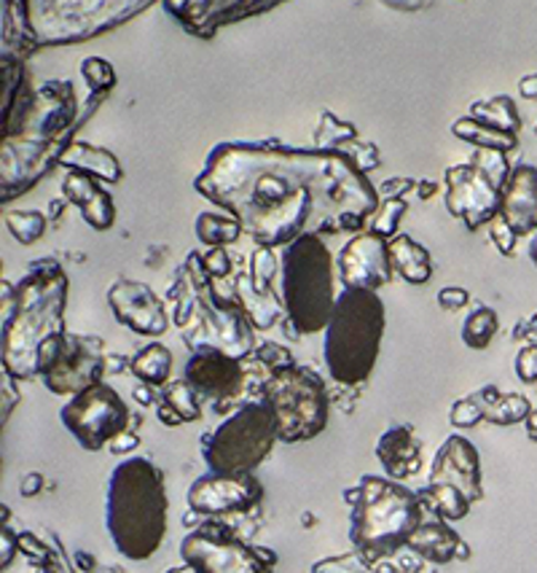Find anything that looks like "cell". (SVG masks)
Returning <instances> with one entry per match:
<instances>
[{
	"instance_id": "6da1fadb",
	"label": "cell",
	"mask_w": 537,
	"mask_h": 573,
	"mask_svg": "<svg viewBox=\"0 0 537 573\" xmlns=\"http://www.w3.org/2000/svg\"><path fill=\"white\" fill-rule=\"evenodd\" d=\"M194 189L272 251L306 234H361L382 205L379 189L344 151L291 149L277 140L219 143Z\"/></svg>"
},
{
	"instance_id": "7a4b0ae2",
	"label": "cell",
	"mask_w": 537,
	"mask_h": 573,
	"mask_svg": "<svg viewBox=\"0 0 537 573\" xmlns=\"http://www.w3.org/2000/svg\"><path fill=\"white\" fill-rule=\"evenodd\" d=\"M3 372L14 380L38 374V350L65 331L68 275L54 257L28 264V275L11 285L3 280Z\"/></svg>"
},
{
	"instance_id": "3957f363",
	"label": "cell",
	"mask_w": 537,
	"mask_h": 573,
	"mask_svg": "<svg viewBox=\"0 0 537 573\" xmlns=\"http://www.w3.org/2000/svg\"><path fill=\"white\" fill-rule=\"evenodd\" d=\"M100 100L94 94L92 105L79 117V98L70 81H49L38 89L33 111L19 135L3 140V202L33 187L51 164H60V157L73 145V132Z\"/></svg>"
},
{
	"instance_id": "277c9868",
	"label": "cell",
	"mask_w": 537,
	"mask_h": 573,
	"mask_svg": "<svg viewBox=\"0 0 537 573\" xmlns=\"http://www.w3.org/2000/svg\"><path fill=\"white\" fill-rule=\"evenodd\" d=\"M170 299H175L172 318L191 353L221 350L236 361H247L259 348L251 315L234 294L226 296L215 289V280L204 272L200 251H191L178 270Z\"/></svg>"
},
{
	"instance_id": "5b68a950",
	"label": "cell",
	"mask_w": 537,
	"mask_h": 573,
	"mask_svg": "<svg viewBox=\"0 0 537 573\" xmlns=\"http://www.w3.org/2000/svg\"><path fill=\"white\" fill-rule=\"evenodd\" d=\"M168 487L162 469L149 458H126L111 471L105 495V527L126 560L153 557L168 536Z\"/></svg>"
},
{
	"instance_id": "8992f818",
	"label": "cell",
	"mask_w": 537,
	"mask_h": 573,
	"mask_svg": "<svg viewBox=\"0 0 537 573\" xmlns=\"http://www.w3.org/2000/svg\"><path fill=\"white\" fill-rule=\"evenodd\" d=\"M344 499L353 506L349 541L368 563H379L408 546V539L425 522L419 495L389 476H361V482L349 487Z\"/></svg>"
},
{
	"instance_id": "52a82bcc",
	"label": "cell",
	"mask_w": 537,
	"mask_h": 573,
	"mask_svg": "<svg viewBox=\"0 0 537 573\" xmlns=\"http://www.w3.org/2000/svg\"><path fill=\"white\" fill-rule=\"evenodd\" d=\"M385 336V302L376 291L342 289L325 329L323 359L338 385H363L374 372Z\"/></svg>"
},
{
	"instance_id": "ba28073f",
	"label": "cell",
	"mask_w": 537,
	"mask_h": 573,
	"mask_svg": "<svg viewBox=\"0 0 537 573\" xmlns=\"http://www.w3.org/2000/svg\"><path fill=\"white\" fill-rule=\"evenodd\" d=\"M334 253L317 234H306L280 253V294L291 323L304 334H317L336 308Z\"/></svg>"
},
{
	"instance_id": "9c48e42d",
	"label": "cell",
	"mask_w": 537,
	"mask_h": 573,
	"mask_svg": "<svg viewBox=\"0 0 537 573\" xmlns=\"http://www.w3.org/2000/svg\"><path fill=\"white\" fill-rule=\"evenodd\" d=\"M261 401L272 410L277 436L285 444L315 439L325 431L331 396L325 380L312 366L293 364L261 382Z\"/></svg>"
},
{
	"instance_id": "30bf717a",
	"label": "cell",
	"mask_w": 537,
	"mask_h": 573,
	"mask_svg": "<svg viewBox=\"0 0 537 573\" xmlns=\"http://www.w3.org/2000/svg\"><path fill=\"white\" fill-rule=\"evenodd\" d=\"M151 3H124V0H70V3H51V0H30L22 3L24 22L38 47H70V43L89 41V38L108 33L132 17L143 14Z\"/></svg>"
},
{
	"instance_id": "8fae6325",
	"label": "cell",
	"mask_w": 537,
	"mask_h": 573,
	"mask_svg": "<svg viewBox=\"0 0 537 573\" xmlns=\"http://www.w3.org/2000/svg\"><path fill=\"white\" fill-rule=\"evenodd\" d=\"M280 442L277 423L264 401H247L215 431L202 436L210 474H253Z\"/></svg>"
},
{
	"instance_id": "7c38bea8",
	"label": "cell",
	"mask_w": 537,
	"mask_h": 573,
	"mask_svg": "<svg viewBox=\"0 0 537 573\" xmlns=\"http://www.w3.org/2000/svg\"><path fill=\"white\" fill-rule=\"evenodd\" d=\"M105 359V342L100 336L62 331L38 350V378L54 396L73 399L102 382L108 374Z\"/></svg>"
},
{
	"instance_id": "4fadbf2b",
	"label": "cell",
	"mask_w": 537,
	"mask_h": 573,
	"mask_svg": "<svg viewBox=\"0 0 537 573\" xmlns=\"http://www.w3.org/2000/svg\"><path fill=\"white\" fill-rule=\"evenodd\" d=\"M181 557L196 573H274L277 555L247 544L223 520H204L181 541Z\"/></svg>"
},
{
	"instance_id": "5bb4252c",
	"label": "cell",
	"mask_w": 537,
	"mask_h": 573,
	"mask_svg": "<svg viewBox=\"0 0 537 573\" xmlns=\"http://www.w3.org/2000/svg\"><path fill=\"white\" fill-rule=\"evenodd\" d=\"M60 420L81 448L98 452L130 431V406L119 396L116 388L98 382L70 399L60 410Z\"/></svg>"
},
{
	"instance_id": "9a60e30c",
	"label": "cell",
	"mask_w": 537,
	"mask_h": 573,
	"mask_svg": "<svg viewBox=\"0 0 537 573\" xmlns=\"http://www.w3.org/2000/svg\"><path fill=\"white\" fill-rule=\"evenodd\" d=\"M444 205L457 221H463L468 232H478L500 215L503 191L487 181V175L476 164L463 162L446 170L444 178Z\"/></svg>"
},
{
	"instance_id": "2e32d148",
	"label": "cell",
	"mask_w": 537,
	"mask_h": 573,
	"mask_svg": "<svg viewBox=\"0 0 537 573\" xmlns=\"http://www.w3.org/2000/svg\"><path fill=\"white\" fill-rule=\"evenodd\" d=\"M185 501L200 517L223 520L253 512L264 501V485L253 474H204L189 487Z\"/></svg>"
},
{
	"instance_id": "e0dca14e",
	"label": "cell",
	"mask_w": 537,
	"mask_h": 573,
	"mask_svg": "<svg viewBox=\"0 0 537 573\" xmlns=\"http://www.w3.org/2000/svg\"><path fill=\"white\" fill-rule=\"evenodd\" d=\"M277 272L280 257H274L272 248L255 245L247 272L234 280V299L251 315L253 329H272L287 318L283 294L274 291Z\"/></svg>"
},
{
	"instance_id": "ac0fdd59",
	"label": "cell",
	"mask_w": 537,
	"mask_h": 573,
	"mask_svg": "<svg viewBox=\"0 0 537 573\" xmlns=\"http://www.w3.org/2000/svg\"><path fill=\"white\" fill-rule=\"evenodd\" d=\"M183 380L202 401H213L215 412H226L247 388V366L221 350H196L185 361Z\"/></svg>"
},
{
	"instance_id": "d6986e66",
	"label": "cell",
	"mask_w": 537,
	"mask_h": 573,
	"mask_svg": "<svg viewBox=\"0 0 537 573\" xmlns=\"http://www.w3.org/2000/svg\"><path fill=\"white\" fill-rule=\"evenodd\" d=\"M393 259H389V240L376 238L371 232L355 234L344 243L336 257V278L344 289L379 291L393 280Z\"/></svg>"
},
{
	"instance_id": "ffe728a7",
	"label": "cell",
	"mask_w": 537,
	"mask_h": 573,
	"mask_svg": "<svg viewBox=\"0 0 537 573\" xmlns=\"http://www.w3.org/2000/svg\"><path fill=\"white\" fill-rule=\"evenodd\" d=\"M108 308L119 323L140 336H162L170 326L162 299L138 280H116L108 289Z\"/></svg>"
},
{
	"instance_id": "44dd1931",
	"label": "cell",
	"mask_w": 537,
	"mask_h": 573,
	"mask_svg": "<svg viewBox=\"0 0 537 573\" xmlns=\"http://www.w3.org/2000/svg\"><path fill=\"white\" fill-rule=\"evenodd\" d=\"M427 485H446L459 490L470 504L484 499V474H482V455L465 436L454 434L440 444V450L433 458L430 482Z\"/></svg>"
},
{
	"instance_id": "7402d4cb",
	"label": "cell",
	"mask_w": 537,
	"mask_h": 573,
	"mask_svg": "<svg viewBox=\"0 0 537 573\" xmlns=\"http://www.w3.org/2000/svg\"><path fill=\"white\" fill-rule=\"evenodd\" d=\"M277 3H255V0H219V3H164V11L178 19L181 28L194 33L196 38H213L221 24L240 22V19L264 14Z\"/></svg>"
},
{
	"instance_id": "603a6c76",
	"label": "cell",
	"mask_w": 537,
	"mask_h": 573,
	"mask_svg": "<svg viewBox=\"0 0 537 573\" xmlns=\"http://www.w3.org/2000/svg\"><path fill=\"white\" fill-rule=\"evenodd\" d=\"M500 215L514 227V232H537V168L535 164H516L508 187L503 191Z\"/></svg>"
},
{
	"instance_id": "cb8c5ba5",
	"label": "cell",
	"mask_w": 537,
	"mask_h": 573,
	"mask_svg": "<svg viewBox=\"0 0 537 573\" xmlns=\"http://www.w3.org/2000/svg\"><path fill=\"white\" fill-rule=\"evenodd\" d=\"M376 458L389 480L403 482L422 469V442L412 425H393L376 442Z\"/></svg>"
},
{
	"instance_id": "d4e9b609",
	"label": "cell",
	"mask_w": 537,
	"mask_h": 573,
	"mask_svg": "<svg viewBox=\"0 0 537 573\" xmlns=\"http://www.w3.org/2000/svg\"><path fill=\"white\" fill-rule=\"evenodd\" d=\"M408 550L414 555H419L427 563H436V565H446L452 560L470 557V546L459 539L457 531H452L449 522L444 520H430V522H422L412 539H408Z\"/></svg>"
},
{
	"instance_id": "484cf974",
	"label": "cell",
	"mask_w": 537,
	"mask_h": 573,
	"mask_svg": "<svg viewBox=\"0 0 537 573\" xmlns=\"http://www.w3.org/2000/svg\"><path fill=\"white\" fill-rule=\"evenodd\" d=\"M60 168H68L70 173H84L102 183H119L124 178V170H121V162L113 151L84 143V140H75L60 157Z\"/></svg>"
},
{
	"instance_id": "4316f807",
	"label": "cell",
	"mask_w": 537,
	"mask_h": 573,
	"mask_svg": "<svg viewBox=\"0 0 537 573\" xmlns=\"http://www.w3.org/2000/svg\"><path fill=\"white\" fill-rule=\"evenodd\" d=\"M156 418L168 429H175V425L183 423H196L202 418V399L196 396V391L185 380L170 382L168 388L159 391Z\"/></svg>"
},
{
	"instance_id": "83f0119b",
	"label": "cell",
	"mask_w": 537,
	"mask_h": 573,
	"mask_svg": "<svg viewBox=\"0 0 537 573\" xmlns=\"http://www.w3.org/2000/svg\"><path fill=\"white\" fill-rule=\"evenodd\" d=\"M389 259H393L395 275H401L406 283L425 285L433 278L430 251L419 245L412 234H398L389 240Z\"/></svg>"
},
{
	"instance_id": "f1b7e54d",
	"label": "cell",
	"mask_w": 537,
	"mask_h": 573,
	"mask_svg": "<svg viewBox=\"0 0 537 573\" xmlns=\"http://www.w3.org/2000/svg\"><path fill=\"white\" fill-rule=\"evenodd\" d=\"M473 396L482 404L484 420L492 425L527 423V418L533 415V404H529L521 393H503L497 385L478 388Z\"/></svg>"
},
{
	"instance_id": "f546056e",
	"label": "cell",
	"mask_w": 537,
	"mask_h": 573,
	"mask_svg": "<svg viewBox=\"0 0 537 573\" xmlns=\"http://www.w3.org/2000/svg\"><path fill=\"white\" fill-rule=\"evenodd\" d=\"M130 372L140 382L151 388H168L170 374H172V353L170 348H164L162 342H151V345L140 348L132 355Z\"/></svg>"
},
{
	"instance_id": "4dcf8cb0",
	"label": "cell",
	"mask_w": 537,
	"mask_h": 573,
	"mask_svg": "<svg viewBox=\"0 0 537 573\" xmlns=\"http://www.w3.org/2000/svg\"><path fill=\"white\" fill-rule=\"evenodd\" d=\"M470 119L492 127V130L510 132V135H519L521 130V117L519 111H516L514 98H508V94H495V98L489 100H476V103L470 105Z\"/></svg>"
},
{
	"instance_id": "1f68e13d",
	"label": "cell",
	"mask_w": 537,
	"mask_h": 573,
	"mask_svg": "<svg viewBox=\"0 0 537 573\" xmlns=\"http://www.w3.org/2000/svg\"><path fill=\"white\" fill-rule=\"evenodd\" d=\"M452 135L465 140V143L476 145V149H489V151H508L519 149V135H510V132H500V130H492V127L476 122V119L465 117L457 119L452 124Z\"/></svg>"
},
{
	"instance_id": "d6a6232c",
	"label": "cell",
	"mask_w": 537,
	"mask_h": 573,
	"mask_svg": "<svg viewBox=\"0 0 537 573\" xmlns=\"http://www.w3.org/2000/svg\"><path fill=\"white\" fill-rule=\"evenodd\" d=\"M419 501L427 512L436 514V520L444 522H457L465 520L470 514V501L465 499L459 490L446 487V485H427L419 490Z\"/></svg>"
},
{
	"instance_id": "836d02e7",
	"label": "cell",
	"mask_w": 537,
	"mask_h": 573,
	"mask_svg": "<svg viewBox=\"0 0 537 573\" xmlns=\"http://www.w3.org/2000/svg\"><path fill=\"white\" fill-rule=\"evenodd\" d=\"M194 232L196 238H200V243L213 251V248H226L236 243L245 229H242L240 221L229 213H200L196 215Z\"/></svg>"
},
{
	"instance_id": "e575fe53",
	"label": "cell",
	"mask_w": 537,
	"mask_h": 573,
	"mask_svg": "<svg viewBox=\"0 0 537 573\" xmlns=\"http://www.w3.org/2000/svg\"><path fill=\"white\" fill-rule=\"evenodd\" d=\"M497 331H500V318H497L495 310L482 304V308L470 310L468 318H465L459 336H463V342L470 350H487L497 336Z\"/></svg>"
},
{
	"instance_id": "d590c367",
	"label": "cell",
	"mask_w": 537,
	"mask_h": 573,
	"mask_svg": "<svg viewBox=\"0 0 537 573\" xmlns=\"http://www.w3.org/2000/svg\"><path fill=\"white\" fill-rule=\"evenodd\" d=\"M357 140V127L349 122H342L331 111H323L320 117V127L315 132V149L320 151H342L349 143Z\"/></svg>"
},
{
	"instance_id": "8d00e7d4",
	"label": "cell",
	"mask_w": 537,
	"mask_h": 573,
	"mask_svg": "<svg viewBox=\"0 0 537 573\" xmlns=\"http://www.w3.org/2000/svg\"><path fill=\"white\" fill-rule=\"evenodd\" d=\"M6 227L19 245H33L43 238L49 221L41 210H11V213H6Z\"/></svg>"
},
{
	"instance_id": "74e56055",
	"label": "cell",
	"mask_w": 537,
	"mask_h": 573,
	"mask_svg": "<svg viewBox=\"0 0 537 573\" xmlns=\"http://www.w3.org/2000/svg\"><path fill=\"white\" fill-rule=\"evenodd\" d=\"M470 164H476V168L482 170L484 175H487V181L497 191H505V187H508V181H510V175H514V168H510L508 154H503V151L476 149L470 157Z\"/></svg>"
},
{
	"instance_id": "f35d334b",
	"label": "cell",
	"mask_w": 537,
	"mask_h": 573,
	"mask_svg": "<svg viewBox=\"0 0 537 573\" xmlns=\"http://www.w3.org/2000/svg\"><path fill=\"white\" fill-rule=\"evenodd\" d=\"M408 210V202L406 200H382L379 210L374 213V219H371V234H376V238H385V240H393L398 238V227L403 221V215H406Z\"/></svg>"
},
{
	"instance_id": "ab89813d",
	"label": "cell",
	"mask_w": 537,
	"mask_h": 573,
	"mask_svg": "<svg viewBox=\"0 0 537 573\" xmlns=\"http://www.w3.org/2000/svg\"><path fill=\"white\" fill-rule=\"evenodd\" d=\"M81 76H84L92 94H100V98H105V94L116 87V70H113L111 62L102 60V57H87V60L81 62Z\"/></svg>"
},
{
	"instance_id": "60d3db41",
	"label": "cell",
	"mask_w": 537,
	"mask_h": 573,
	"mask_svg": "<svg viewBox=\"0 0 537 573\" xmlns=\"http://www.w3.org/2000/svg\"><path fill=\"white\" fill-rule=\"evenodd\" d=\"M312 573H371V563L361 552H349V555L320 560L312 565Z\"/></svg>"
},
{
	"instance_id": "b9f144b4",
	"label": "cell",
	"mask_w": 537,
	"mask_h": 573,
	"mask_svg": "<svg viewBox=\"0 0 537 573\" xmlns=\"http://www.w3.org/2000/svg\"><path fill=\"white\" fill-rule=\"evenodd\" d=\"M253 359L259 361L261 366H266L268 374H274V372H280V369H287V366L296 364V361H293L291 350H287L285 345H277V342H259Z\"/></svg>"
},
{
	"instance_id": "7bdbcfd3",
	"label": "cell",
	"mask_w": 537,
	"mask_h": 573,
	"mask_svg": "<svg viewBox=\"0 0 537 573\" xmlns=\"http://www.w3.org/2000/svg\"><path fill=\"white\" fill-rule=\"evenodd\" d=\"M484 420V410L478 404L476 396H465L459 401H454L452 410H449V423L454 429H473Z\"/></svg>"
},
{
	"instance_id": "ee69618b",
	"label": "cell",
	"mask_w": 537,
	"mask_h": 573,
	"mask_svg": "<svg viewBox=\"0 0 537 573\" xmlns=\"http://www.w3.org/2000/svg\"><path fill=\"white\" fill-rule=\"evenodd\" d=\"M342 151L349 159H353V162L357 164V170H361L363 175L371 173V170L379 168V164H382L379 149H376L374 143H363V140H355V143H349L347 149H342Z\"/></svg>"
},
{
	"instance_id": "f6af8a7d",
	"label": "cell",
	"mask_w": 537,
	"mask_h": 573,
	"mask_svg": "<svg viewBox=\"0 0 537 573\" xmlns=\"http://www.w3.org/2000/svg\"><path fill=\"white\" fill-rule=\"evenodd\" d=\"M489 238H492V243H495L497 251L503 253V257H514L516 240H519V234L514 232V227H510L508 221L503 219V215H497V219L489 224Z\"/></svg>"
},
{
	"instance_id": "bcb514c9",
	"label": "cell",
	"mask_w": 537,
	"mask_h": 573,
	"mask_svg": "<svg viewBox=\"0 0 537 573\" xmlns=\"http://www.w3.org/2000/svg\"><path fill=\"white\" fill-rule=\"evenodd\" d=\"M202 264H204V272H207L213 280H223L226 275H232V267L234 261L232 257L226 253V248H213V251H207L202 257Z\"/></svg>"
},
{
	"instance_id": "7dc6e473",
	"label": "cell",
	"mask_w": 537,
	"mask_h": 573,
	"mask_svg": "<svg viewBox=\"0 0 537 573\" xmlns=\"http://www.w3.org/2000/svg\"><path fill=\"white\" fill-rule=\"evenodd\" d=\"M438 304L440 310H449V313H457V310L468 308L470 304V291L459 289V285H446V289L438 291Z\"/></svg>"
},
{
	"instance_id": "c3c4849f",
	"label": "cell",
	"mask_w": 537,
	"mask_h": 573,
	"mask_svg": "<svg viewBox=\"0 0 537 573\" xmlns=\"http://www.w3.org/2000/svg\"><path fill=\"white\" fill-rule=\"evenodd\" d=\"M516 374L527 385L537 382V345H527L519 350V355H516Z\"/></svg>"
},
{
	"instance_id": "681fc988",
	"label": "cell",
	"mask_w": 537,
	"mask_h": 573,
	"mask_svg": "<svg viewBox=\"0 0 537 573\" xmlns=\"http://www.w3.org/2000/svg\"><path fill=\"white\" fill-rule=\"evenodd\" d=\"M376 189H379L382 200H403V194L417 189V181L414 178H387Z\"/></svg>"
},
{
	"instance_id": "f907efd6",
	"label": "cell",
	"mask_w": 537,
	"mask_h": 573,
	"mask_svg": "<svg viewBox=\"0 0 537 573\" xmlns=\"http://www.w3.org/2000/svg\"><path fill=\"white\" fill-rule=\"evenodd\" d=\"M19 550H22L24 555L30 557V563H36V565H47V560L51 555V552L33 536V533H22V536H19Z\"/></svg>"
},
{
	"instance_id": "816d5d0a",
	"label": "cell",
	"mask_w": 537,
	"mask_h": 573,
	"mask_svg": "<svg viewBox=\"0 0 537 573\" xmlns=\"http://www.w3.org/2000/svg\"><path fill=\"white\" fill-rule=\"evenodd\" d=\"M140 444V436L134 434V431H124V434H121L116 442L111 444V452H116V455H124V452H132L134 448H138Z\"/></svg>"
},
{
	"instance_id": "f5cc1de1",
	"label": "cell",
	"mask_w": 537,
	"mask_h": 573,
	"mask_svg": "<svg viewBox=\"0 0 537 573\" xmlns=\"http://www.w3.org/2000/svg\"><path fill=\"white\" fill-rule=\"evenodd\" d=\"M132 396H134V401H138L140 406H151V404H156V401H159V393H156V388L145 385V382H140V385L134 388V391H132Z\"/></svg>"
},
{
	"instance_id": "db71d44e",
	"label": "cell",
	"mask_w": 537,
	"mask_h": 573,
	"mask_svg": "<svg viewBox=\"0 0 537 573\" xmlns=\"http://www.w3.org/2000/svg\"><path fill=\"white\" fill-rule=\"evenodd\" d=\"M43 487V476L41 474H28L22 480V485H19V493L24 495V499H33V495L41 493Z\"/></svg>"
},
{
	"instance_id": "11a10c76",
	"label": "cell",
	"mask_w": 537,
	"mask_h": 573,
	"mask_svg": "<svg viewBox=\"0 0 537 573\" xmlns=\"http://www.w3.org/2000/svg\"><path fill=\"white\" fill-rule=\"evenodd\" d=\"M17 546H19V539L14 536V533H9V527H3V560H0V565H3V569H9V563H11V557H14Z\"/></svg>"
},
{
	"instance_id": "9f6ffc18",
	"label": "cell",
	"mask_w": 537,
	"mask_h": 573,
	"mask_svg": "<svg viewBox=\"0 0 537 573\" xmlns=\"http://www.w3.org/2000/svg\"><path fill=\"white\" fill-rule=\"evenodd\" d=\"M519 94L524 100H537V73L524 76L519 81Z\"/></svg>"
},
{
	"instance_id": "6f0895ef",
	"label": "cell",
	"mask_w": 537,
	"mask_h": 573,
	"mask_svg": "<svg viewBox=\"0 0 537 573\" xmlns=\"http://www.w3.org/2000/svg\"><path fill=\"white\" fill-rule=\"evenodd\" d=\"M132 359H124V355H108L105 359V366L108 372H124V369H130Z\"/></svg>"
},
{
	"instance_id": "680465c9",
	"label": "cell",
	"mask_w": 537,
	"mask_h": 573,
	"mask_svg": "<svg viewBox=\"0 0 537 573\" xmlns=\"http://www.w3.org/2000/svg\"><path fill=\"white\" fill-rule=\"evenodd\" d=\"M417 191H419L422 200H430V197L438 191V183L436 181H417Z\"/></svg>"
},
{
	"instance_id": "91938a15",
	"label": "cell",
	"mask_w": 537,
	"mask_h": 573,
	"mask_svg": "<svg viewBox=\"0 0 537 573\" xmlns=\"http://www.w3.org/2000/svg\"><path fill=\"white\" fill-rule=\"evenodd\" d=\"M524 334H537V315L529 318V321H519V329H516L514 336H524Z\"/></svg>"
},
{
	"instance_id": "94428289",
	"label": "cell",
	"mask_w": 537,
	"mask_h": 573,
	"mask_svg": "<svg viewBox=\"0 0 537 573\" xmlns=\"http://www.w3.org/2000/svg\"><path fill=\"white\" fill-rule=\"evenodd\" d=\"M527 436L537 442V410H533V415L527 418Z\"/></svg>"
},
{
	"instance_id": "6125c7cd",
	"label": "cell",
	"mask_w": 537,
	"mask_h": 573,
	"mask_svg": "<svg viewBox=\"0 0 537 573\" xmlns=\"http://www.w3.org/2000/svg\"><path fill=\"white\" fill-rule=\"evenodd\" d=\"M65 197H62V200H54V202H51V205H49V215H51V219H60V213H62V208H65Z\"/></svg>"
},
{
	"instance_id": "be15d7a7",
	"label": "cell",
	"mask_w": 537,
	"mask_h": 573,
	"mask_svg": "<svg viewBox=\"0 0 537 573\" xmlns=\"http://www.w3.org/2000/svg\"><path fill=\"white\" fill-rule=\"evenodd\" d=\"M527 253H529V259H533V264L537 267V232H535V238L529 240V248H527Z\"/></svg>"
},
{
	"instance_id": "e7e4bbea",
	"label": "cell",
	"mask_w": 537,
	"mask_h": 573,
	"mask_svg": "<svg viewBox=\"0 0 537 573\" xmlns=\"http://www.w3.org/2000/svg\"><path fill=\"white\" fill-rule=\"evenodd\" d=\"M168 573H196V571L189 569V565H183V569H170Z\"/></svg>"
},
{
	"instance_id": "03108f58",
	"label": "cell",
	"mask_w": 537,
	"mask_h": 573,
	"mask_svg": "<svg viewBox=\"0 0 537 573\" xmlns=\"http://www.w3.org/2000/svg\"><path fill=\"white\" fill-rule=\"evenodd\" d=\"M535 135H537V127H535Z\"/></svg>"
}]
</instances>
